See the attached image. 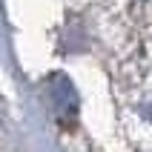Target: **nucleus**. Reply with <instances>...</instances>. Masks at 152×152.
Returning a JSON list of instances; mask_svg holds the SVG:
<instances>
[{
    "label": "nucleus",
    "mask_w": 152,
    "mask_h": 152,
    "mask_svg": "<svg viewBox=\"0 0 152 152\" xmlns=\"http://www.w3.org/2000/svg\"><path fill=\"white\" fill-rule=\"evenodd\" d=\"M46 98H49V106H52V112H55L60 126H75L77 109H80V98H77V89L72 86V80L66 75H52L49 77Z\"/></svg>",
    "instance_id": "obj_1"
},
{
    "label": "nucleus",
    "mask_w": 152,
    "mask_h": 152,
    "mask_svg": "<svg viewBox=\"0 0 152 152\" xmlns=\"http://www.w3.org/2000/svg\"><path fill=\"white\" fill-rule=\"evenodd\" d=\"M146 115H149V121H152V101L146 103Z\"/></svg>",
    "instance_id": "obj_2"
}]
</instances>
